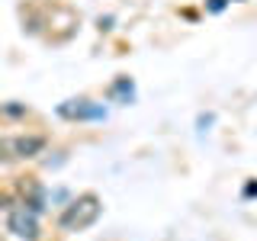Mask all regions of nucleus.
I'll list each match as a JSON object with an SVG mask.
<instances>
[{
	"label": "nucleus",
	"mask_w": 257,
	"mask_h": 241,
	"mask_svg": "<svg viewBox=\"0 0 257 241\" xmlns=\"http://www.w3.org/2000/svg\"><path fill=\"white\" fill-rule=\"evenodd\" d=\"M96 219H100V199H96L93 193H84V196H77L74 203L64 209L61 228H68V231H84V228H90Z\"/></svg>",
	"instance_id": "obj_1"
},
{
	"label": "nucleus",
	"mask_w": 257,
	"mask_h": 241,
	"mask_svg": "<svg viewBox=\"0 0 257 241\" xmlns=\"http://www.w3.org/2000/svg\"><path fill=\"white\" fill-rule=\"evenodd\" d=\"M7 228H10L16 238H26V241L39 238V219L29 206H13L10 215H7Z\"/></svg>",
	"instance_id": "obj_2"
},
{
	"label": "nucleus",
	"mask_w": 257,
	"mask_h": 241,
	"mask_svg": "<svg viewBox=\"0 0 257 241\" xmlns=\"http://www.w3.org/2000/svg\"><path fill=\"white\" fill-rule=\"evenodd\" d=\"M10 148H13L20 158H36L39 151L45 148V139H39V135H20V139H13Z\"/></svg>",
	"instance_id": "obj_3"
},
{
	"label": "nucleus",
	"mask_w": 257,
	"mask_h": 241,
	"mask_svg": "<svg viewBox=\"0 0 257 241\" xmlns=\"http://www.w3.org/2000/svg\"><path fill=\"white\" fill-rule=\"evenodd\" d=\"M100 109H93V106H87V100H77V106H61V116H96Z\"/></svg>",
	"instance_id": "obj_4"
}]
</instances>
